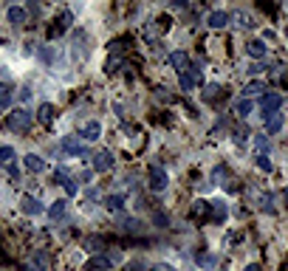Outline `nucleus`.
Masks as SVG:
<instances>
[{"label":"nucleus","mask_w":288,"mask_h":271,"mask_svg":"<svg viewBox=\"0 0 288 271\" xmlns=\"http://www.w3.org/2000/svg\"><path fill=\"white\" fill-rule=\"evenodd\" d=\"M6 20H9L12 26H23V23H25V9H20V6H9Z\"/></svg>","instance_id":"obj_16"},{"label":"nucleus","mask_w":288,"mask_h":271,"mask_svg":"<svg viewBox=\"0 0 288 271\" xmlns=\"http://www.w3.org/2000/svg\"><path fill=\"white\" fill-rule=\"evenodd\" d=\"M153 271H175V268H172V265H155Z\"/></svg>","instance_id":"obj_42"},{"label":"nucleus","mask_w":288,"mask_h":271,"mask_svg":"<svg viewBox=\"0 0 288 271\" xmlns=\"http://www.w3.org/2000/svg\"><path fill=\"white\" fill-rule=\"evenodd\" d=\"M223 96H226V93H223L221 85H206V88H203V93H201V99H203V102H209V105L221 102Z\"/></svg>","instance_id":"obj_8"},{"label":"nucleus","mask_w":288,"mask_h":271,"mask_svg":"<svg viewBox=\"0 0 288 271\" xmlns=\"http://www.w3.org/2000/svg\"><path fill=\"white\" fill-rule=\"evenodd\" d=\"M65 192H68V195H76V192H80V181L68 178V181H65Z\"/></svg>","instance_id":"obj_35"},{"label":"nucleus","mask_w":288,"mask_h":271,"mask_svg":"<svg viewBox=\"0 0 288 271\" xmlns=\"http://www.w3.org/2000/svg\"><path fill=\"white\" fill-rule=\"evenodd\" d=\"M243 93H246V96H263V93H266V85L263 82H249Z\"/></svg>","instance_id":"obj_24"},{"label":"nucleus","mask_w":288,"mask_h":271,"mask_svg":"<svg viewBox=\"0 0 288 271\" xmlns=\"http://www.w3.org/2000/svg\"><path fill=\"white\" fill-rule=\"evenodd\" d=\"M229 23V12H209V17H206V26L209 29H223V26Z\"/></svg>","instance_id":"obj_11"},{"label":"nucleus","mask_w":288,"mask_h":271,"mask_svg":"<svg viewBox=\"0 0 288 271\" xmlns=\"http://www.w3.org/2000/svg\"><path fill=\"white\" fill-rule=\"evenodd\" d=\"M226 175H229V169L221 164V167H215V173H212V181H215V184H221V181L226 178Z\"/></svg>","instance_id":"obj_31"},{"label":"nucleus","mask_w":288,"mask_h":271,"mask_svg":"<svg viewBox=\"0 0 288 271\" xmlns=\"http://www.w3.org/2000/svg\"><path fill=\"white\" fill-rule=\"evenodd\" d=\"M9 102H12V88L0 82V108H9Z\"/></svg>","instance_id":"obj_28"},{"label":"nucleus","mask_w":288,"mask_h":271,"mask_svg":"<svg viewBox=\"0 0 288 271\" xmlns=\"http://www.w3.org/2000/svg\"><path fill=\"white\" fill-rule=\"evenodd\" d=\"M238 20H240V26H243V29H251V26H254L249 14H238Z\"/></svg>","instance_id":"obj_41"},{"label":"nucleus","mask_w":288,"mask_h":271,"mask_svg":"<svg viewBox=\"0 0 288 271\" xmlns=\"http://www.w3.org/2000/svg\"><path fill=\"white\" fill-rule=\"evenodd\" d=\"M254 164H257V167L263 169V173H271V161H269V156H260V153H257V156H254Z\"/></svg>","instance_id":"obj_30"},{"label":"nucleus","mask_w":288,"mask_h":271,"mask_svg":"<svg viewBox=\"0 0 288 271\" xmlns=\"http://www.w3.org/2000/svg\"><path fill=\"white\" fill-rule=\"evenodd\" d=\"M209 220L212 223L226 220V204H223V201H209Z\"/></svg>","instance_id":"obj_6"},{"label":"nucleus","mask_w":288,"mask_h":271,"mask_svg":"<svg viewBox=\"0 0 288 271\" xmlns=\"http://www.w3.org/2000/svg\"><path fill=\"white\" fill-rule=\"evenodd\" d=\"M119 229H122L124 235H139V232H141V220L122 215V217H119Z\"/></svg>","instance_id":"obj_9"},{"label":"nucleus","mask_w":288,"mask_h":271,"mask_svg":"<svg viewBox=\"0 0 288 271\" xmlns=\"http://www.w3.org/2000/svg\"><path fill=\"white\" fill-rule=\"evenodd\" d=\"M65 206H68V201H54L51 209H48V215L51 217H62V215H65Z\"/></svg>","instance_id":"obj_27"},{"label":"nucleus","mask_w":288,"mask_h":271,"mask_svg":"<svg viewBox=\"0 0 288 271\" xmlns=\"http://www.w3.org/2000/svg\"><path fill=\"white\" fill-rule=\"evenodd\" d=\"M246 51H249V57H254L257 62L266 57V45H263V40H251L249 45H246Z\"/></svg>","instance_id":"obj_20"},{"label":"nucleus","mask_w":288,"mask_h":271,"mask_svg":"<svg viewBox=\"0 0 288 271\" xmlns=\"http://www.w3.org/2000/svg\"><path fill=\"white\" fill-rule=\"evenodd\" d=\"M251 108H254V105H251V99H240V102L234 105L238 116H249V113H251Z\"/></svg>","instance_id":"obj_29"},{"label":"nucleus","mask_w":288,"mask_h":271,"mask_svg":"<svg viewBox=\"0 0 288 271\" xmlns=\"http://www.w3.org/2000/svg\"><path fill=\"white\" fill-rule=\"evenodd\" d=\"M80 136H82V139H85V141H96L99 136H102V125H99L96 119H93V121H88V125H82Z\"/></svg>","instance_id":"obj_7"},{"label":"nucleus","mask_w":288,"mask_h":271,"mask_svg":"<svg viewBox=\"0 0 288 271\" xmlns=\"http://www.w3.org/2000/svg\"><path fill=\"white\" fill-rule=\"evenodd\" d=\"M85 249L88 252H93V254H99L104 249V240L102 237H85Z\"/></svg>","instance_id":"obj_25"},{"label":"nucleus","mask_w":288,"mask_h":271,"mask_svg":"<svg viewBox=\"0 0 288 271\" xmlns=\"http://www.w3.org/2000/svg\"><path fill=\"white\" fill-rule=\"evenodd\" d=\"M37 119L43 121V125H51V121H54V108H51L48 102H45V105H40V110H37Z\"/></svg>","instance_id":"obj_22"},{"label":"nucleus","mask_w":288,"mask_h":271,"mask_svg":"<svg viewBox=\"0 0 288 271\" xmlns=\"http://www.w3.org/2000/svg\"><path fill=\"white\" fill-rule=\"evenodd\" d=\"M17 99H20V102H29V99H31V88H20Z\"/></svg>","instance_id":"obj_40"},{"label":"nucleus","mask_w":288,"mask_h":271,"mask_svg":"<svg viewBox=\"0 0 288 271\" xmlns=\"http://www.w3.org/2000/svg\"><path fill=\"white\" fill-rule=\"evenodd\" d=\"M31 121H34V116H31L29 110H23V108L9 110V116H6V127L14 130V133H25L31 127Z\"/></svg>","instance_id":"obj_1"},{"label":"nucleus","mask_w":288,"mask_h":271,"mask_svg":"<svg viewBox=\"0 0 288 271\" xmlns=\"http://www.w3.org/2000/svg\"><path fill=\"white\" fill-rule=\"evenodd\" d=\"M147 184H150V189H153V192H164L167 189V184H170V178H167V173L161 167H150L147 169Z\"/></svg>","instance_id":"obj_3"},{"label":"nucleus","mask_w":288,"mask_h":271,"mask_svg":"<svg viewBox=\"0 0 288 271\" xmlns=\"http://www.w3.org/2000/svg\"><path fill=\"white\" fill-rule=\"evenodd\" d=\"M20 209H23L25 215H40V212H43V204H40L34 195H25L23 204H20Z\"/></svg>","instance_id":"obj_12"},{"label":"nucleus","mask_w":288,"mask_h":271,"mask_svg":"<svg viewBox=\"0 0 288 271\" xmlns=\"http://www.w3.org/2000/svg\"><path fill=\"white\" fill-rule=\"evenodd\" d=\"M263 71H266L263 62H251V65H249V73H251V77H257V73H263Z\"/></svg>","instance_id":"obj_37"},{"label":"nucleus","mask_w":288,"mask_h":271,"mask_svg":"<svg viewBox=\"0 0 288 271\" xmlns=\"http://www.w3.org/2000/svg\"><path fill=\"white\" fill-rule=\"evenodd\" d=\"M254 147L260 150V156H266V153H269V139H266V136H257V139H254Z\"/></svg>","instance_id":"obj_32"},{"label":"nucleus","mask_w":288,"mask_h":271,"mask_svg":"<svg viewBox=\"0 0 288 271\" xmlns=\"http://www.w3.org/2000/svg\"><path fill=\"white\" fill-rule=\"evenodd\" d=\"M206 212H209V201H195V204L190 206V217L192 220H203Z\"/></svg>","instance_id":"obj_19"},{"label":"nucleus","mask_w":288,"mask_h":271,"mask_svg":"<svg viewBox=\"0 0 288 271\" xmlns=\"http://www.w3.org/2000/svg\"><path fill=\"white\" fill-rule=\"evenodd\" d=\"M111 167H113V153L111 150L93 153V169H96V173H108Z\"/></svg>","instance_id":"obj_5"},{"label":"nucleus","mask_w":288,"mask_h":271,"mask_svg":"<svg viewBox=\"0 0 288 271\" xmlns=\"http://www.w3.org/2000/svg\"><path fill=\"white\" fill-rule=\"evenodd\" d=\"M260 206L266 212H274V204H271V195H260Z\"/></svg>","instance_id":"obj_36"},{"label":"nucleus","mask_w":288,"mask_h":271,"mask_svg":"<svg viewBox=\"0 0 288 271\" xmlns=\"http://www.w3.org/2000/svg\"><path fill=\"white\" fill-rule=\"evenodd\" d=\"M88 271H108L111 268V260L108 257H102V254H96V257H91L88 260V265H85Z\"/></svg>","instance_id":"obj_17"},{"label":"nucleus","mask_w":288,"mask_h":271,"mask_svg":"<svg viewBox=\"0 0 288 271\" xmlns=\"http://www.w3.org/2000/svg\"><path fill=\"white\" fill-rule=\"evenodd\" d=\"M104 206L111 212H122L124 209V195H108V198H104Z\"/></svg>","instance_id":"obj_21"},{"label":"nucleus","mask_w":288,"mask_h":271,"mask_svg":"<svg viewBox=\"0 0 288 271\" xmlns=\"http://www.w3.org/2000/svg\"><path fill=\"white\" fill-rule=\"evenodd\" d=\"M37 268H40V271H45V268H48V254H43V252L37 254Z\"/></svg>","instance_id":"obj_38"},{"label":"nucleus","mask_w":288,"mask_h":271,"mask_svg":"<svg viewBox=\"0 0 288 271\" xmlns=\"http://www.w3.org/2000/svg\"><path fill=\"white\" fill-rule=\"evenodd\" d=\"M51 181H54V184H60V187H65V181H68L65 169H54V175H51Z\"/></svg>","instance_id":"obj_33"},{"label":"nucleus","mask_w":288,"mask_h":271,"mask_svg":"<svg viewBox=\"0 0 288 271\" xmlns=\"http://www.w3.org/2000/svg\"><path fill=\"white\" fill-rule=\"evenodd\" d=\"M62 150L71 153V156H88V150L80 144L76 139H62Z\"/></svg>","instance_id":"obj_15"},{"label":"nucleus","mask_w":288,"mask_h":271,"mask_svg":"<svg viewBox=\"0 0 288 271\" xmlns=\"http://www.w3.org/2000/svg\"><path fill=\"white\" fill-rule=\"evenodd\" d=\"M170 65L175 68V71H187V68H190V54H187V51H172Z\"/></svg>","instance_id":"obj_10"},{"label":"nucleus","mask_w":288,"mask_h":271,"mask_svg":"<svg viewBox=\"0 0 288 271\" xmlns=\"http://www.w3.org/2000/svg\"><path fill=\"white\" fill-rule=\"evenodd\" d=\"M271 79H274V82H285L288 79V65H271Z\"/></svg>","instance_id":"obj_23"},{"label":"nucleus","mask_w":288,"mask_h":271,"mask_svg":"<svg viewBox=\"0 0 288 271\" xmlns=\"http://www.w3.org/2000/svg\"><path fill=\"white\" fill-rule=\"evenodd\" d=\"M23 164H25L29 173H45V161L40 156H34V153H29V156L23 158Z\"/></svg>","instance_id":"obj_13"},{"label":"nucleus","mask_w":288,"mask_h":271,"mask_svg":"<svg viewBox=\"0 0 288 271\" xmlns=\"http://www.w3.org/2000/svg\"><path fill=\"white\" fill-rule=\"evenodd\" d=\"M201 82H203V73H201V68L190 65L187 71H181V90H195Z\"/></svg>","instance_id":"obj_2"},{"label":"nucleus","mask_w":288,"mask_h":271,"mask_svg":"<svg viewBox=\"0 0 288 271\" xmlns=\"http://www.w3.org/2000/svg\"><path fill=\"white\" fill-rule=\"evenodd\" d=\"M68 23H71V14L62 12V14H60V20H57V26H51V29H48V37H60L62 31L68 29Z\"/></svg>","instance_id":"obj_18"},{"label":"nucleus","mask_w":288,"mask_h":271,"mask_svg":"<svg viewBox=\"0 0 288 271\" xmlns=\"http://www.w3.org/2000/svg\"><path fill=\"white\" fill-rule=\"evenodd\" d=\"M234 141H238V144H243L246 141V127H238V130H234V136H232Z\"/></svg>","instance_id":"obj_39"},{"label":"nucleus","mask_w":288,"mask_h":271,"mask_svg":"<svg viewBox=\"0 0 288 271\" xmlns=\"http://www.w3.org/2000/svg\"><path fill=\"white\" fill-rule=\"evenodd\" d=\"M282 125H285V119H282L280 110H277V113H269V116H266V130H269V133H280Z\"/></svg>","instance_id":"obj_14"},{"label":"nucleus","mask_w":288,"mask_h":271,"mask_svg":"<svg viewBox=\"0 0 288 271\" xmlns=\"http://www.w3.org/2000/svg\"><path fill=\"white\" fill-rule=\"evenodd\" d=\"M246 271H263V268H260L257 263H251V265H246Z\"/></svg>","instance_id":"obj_43"},{"label":"nucleus","mask_w":288,"mask_h":271,"mask_svg":"<svg viewBox=\"0 0 288 271\" xmlns=\"http://www.w3.org/2000/svg\"><path fill=\"white\" fill-rule=\"evenodd\" d=\"M280 108H282V96L280 93H263V96H260V110H263V116L277 113Z\"/></svg>","instance_id":"obj_4"},{"label":"nucleus","mask_w":288,"mask_h":271,"mask_svg":"<svg viewBox=\"0 0 288 271\" xmlns=\"http://www.w3.org/2000/svg\"><path fill=\"white\" fill-rule=\"evenodd\" d=\"M14 156H17V153H14V147H9V144L0 147V161H3V164H9V167H12Z\"/></svg>","instance_id":"obj_26"},{"label":"nucleus","mask_w":288,"mask_h":271,"mask_svg":"<svg viewBox=\"0 0 288 271\" xmlns=\"http://www.w3.org/2000/svg\"><path fill=\"white\" fill-rule=\"evenodd\" d=\"M198 263L206 265V268H212V265L218 263V260H215V254H198Z\"/></svg>","instance_id":"obj_34"}]
</instances>
